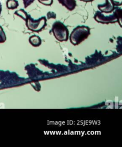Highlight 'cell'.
<instances>
[{
    "label": "cell",
    "mask_w": 122,
    "mask_h": 147,
    "mask_svg": "<svg viewBox=\"0 0 122 147\" xmlns=\"http://www.w3.org/2000/svg\"><path fill=\"white\" fill-rule=\"evenodd\" d=\"M88 26H78L73 29L70 36V40L74 45H77L86 39L90 34Z\"/></svg>",
    "instance_id": "cell-1"
},
{
    "label": "cell",
    "mask_w": 122,
    "mask_h": 147,
    "mask_svg": "<svg viewBox=\"0 0 122 147\" xmlns=\"http://www.w3.org/2000/svg\"><path fill=\"white\" fill-rule=\"evenodd\" d=\"M52 33L56 40L59 41H66L68 38V30L66 26L59 21L55 22L52 26Z\"/></svg>",
    "instance_id": "cell-2"
},
{
    "label": "cell",
    "mask_w": 122,
    "mask_h": 147,
    "mask_svg": "<svg viewBox=\"0 0 122 147\" xmlns=\"http://www.w3.org/2000/svg\"><path fill=\"white\" fill-rule=\"evenodd\" d=\"M27 28L35 32H39L41 31L47 25V18L43 16L37 20H34L30 15H28L25 21Z\"/></svg>",
    "instance_id": "cell-3"
},
{
    "label": "cell",
    "mask_w": 122,
    "mask_h": 147,
    "mask_svg": "<svg viewBox=\"0 0 122 147\" xmlns=\"http://www.w3.org/2000/svg\"><path fill=\"white\" fill-rule=\"evenodd\" d=\"M113 13L112 14H110L109 16H105L102 12L100 11H97L95 13V14L94 16V20L101 24H109V23H115L118 22V20L117 16L115 12V11H113Z\"/></svg>",
    "instance_id": "cell-4"
},
{
    "label": "cell",
    "mask_w": 122,
    "mask_h": 147,
    "mask_svg": "<svg viewBox=\"0 0 122 147\" xmlns=\"http://www.w3.org/2000/svg\"><path fill=\"white\" fill-rule=\"evenodd\" d=\"M97 7L101 12L108 14L113 12L115 6L112 4L110 0H105V2L104 4L98 5Z\"/></svg>",
    "instance_id": "cell-5"
},
{
    "label": "cell",
    "mask_w": 122,
    "mask_h": 147,
    "mask_svg": "<svg viewBox=\"0 0 122 147\" xmlns=\"http://www.w3.org/2000/svg\"><path fill=\"white\" fill-rule=\"evenodd\" d=\"M58 1L70 11L73 10L77 5L75 0H58Z\"/></svg>",
    "instance_id": "cell-6"
},
{
    "label": "cell",
    "mask_w": 122,
    "mask_h": 147,
    "mask_svg": "<svg viewBox=\"0 0 122 147\" xmlns=\"http://www.w3.org/2000/svg\"><path fill=\"white\" fill-rule=\"evenodd\" d=\"M29 43L33 47H37L41 45V38L36 35H33L30 36L29 38Z\"/></svg>",
    "instance_id": "cell-7"
},
{
    "label": "cell",
    "mask_w": 122,
    "mask_h": 147,
    "mask_svg": "<svg viewBox=\"0 0 122 147\" xmlns=\"http://www.w3.org/2000/svg\"><path fill=\"white\" fill-rule=\"evenodd\" d=\"M19 3L17 0H7L6 7L8 9L13 10L17 8Z\"/></svg>",
    "instance_id": "cell-8"
},
{
    "label": "cell",
    "mask_w": 122,
    "mask_h": 147,
    "mask_svg": "<svg viewBox=\"0 0 122 147\" xmlns=\"http://www.w3.org/2000/svg\"><path fill=\"white\" fill-rule=\"evenodd\" d=\"M14 14L21 17L24 21H26V20L27 19L28 16V14H27V13L24 9H22L16 11L14 12Z\"/></svg>",
    "instance_id": "cell-9"
},
{
    "label": "cell",
    "mask_w": 122,
    "mask_h": 147,
    "mask_svg": "<svg viewBox=\"0 0 122 147\" xmlns=\"http://www.w3.org/2000/svg\"><path fill=\"white\" fill-rule=\"evenodd\" d=\"M115 12L116 13V14L117 17L118 22L119 23L120 26H121V21H122V10L121 8L119 7H115L114 9Z\"/></svg>",
    "instance_id": "cell-10"
},
{
    "label": "cell",
    "mask_w": 122,
    "mask_h": 147,
    "mask_svg": "<svg viewBox=\"0 0 122 147\" xmlns=\"http://www.w3.org/2000/svg\"><path fill=\"white\" fill-rule=\"evenodd\" d=\"M6 40V34L3 31V28L0 25V43L4 42Z\"/></svg>",
    "instance_id": "cell-11"
},
{
    "label": "cell",
    "mask_w": 122,
    "mask_h": 147,
    "mask_svg": "<svg viewBox=\"0 0 122 147\" xmlns=\"http://www.w3.org/2000/svg\"><path fill=\"white\" fill-rule=\"evenodd\" d=\"M38 1L45 6H51L53 3V0H38Z\"/></svg>",
    "instance_id": "cell-12"
},
{
    "label": "cell",
    "mask_w": 122,
    "mask_h": 147,
    "mask_svg": "<svg viewBox=\"0 0 122 147\" xmlns=\"http://www.w3.org/2000/svg\"><path fill=\"white\" fill-rule=\"evenodd\" d=\"M24 8L28 7L29 5H30L35 0H22Z\"/></svg>",
    "instance_id": "cell-13"
},
{
    "label": "cell",
    "mask_w": 122,
    "mask_h": 147,
    "mask_svg": "<svg viewBox=\"0 0 122 147\" xmlns=\"http://www.w3.org/2000/svg\"><path fill=\"white\" fill-rule=\"evenodd\" d=\"M112 4L116 6H119L122 5V0H110Z\"/></svg>",
    "instance_id": "cell-14"
},
{
    "label": "cell",
    "mask_w": 122,
    "mask_h": 147,
    "mask_svg": "<svg viewBox=\"0 0 122 147\" xmlns=\"http://www.w3.org/2000/svg\"><path fill=\"white\" fill-rule=\"evenodd\" d=\"M47 17L48 19L51 18H56V14L52 11H48L47 14Z\"/></svg>",
    "instance_id": "cell-15"
},
{
    "label": "cell",
    "mask_w": 122,
    "mask_h": 147,
    "mask_svg": "<svg viewBox=\"0 0 122 147\" xmlns=\"http://www.w3.org/2000/svg\"><path fill=\"white\" fill-rule=\"evenodd\" d=\"M79 1L84 2H90L93 1L94 0H79Z\"/></svg>",
    "instance_id": "cell-16"
},
{
    "label": "cell",
    "mask_w": 122,
    "mask_h": 147,
    "mask_svg": "<svg viewBox=\"0 0 122 147\" xmlns=\"http://www.w3.org/2000/svg\"><path fill=\"white\" fill-rule=\"evenodd\" d=\"M1 11H2V5H1V3L0 2V15H1Z\"/></svg>",
    "instance_id": "cell-17"
}]
</instances>
